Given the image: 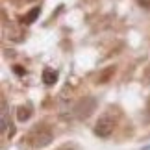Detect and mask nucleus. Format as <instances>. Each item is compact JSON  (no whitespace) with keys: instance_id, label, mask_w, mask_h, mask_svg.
<instances>
[{"instance_id":"1","label":"nucleus","mask_w":150,"mask_h":150,"mask_svg":"<svg viewBox=\"0 0 150 150\" xmlns=\"http://www.w3.org/2000/svg\"><path fill=\"white\" fill-rule=\"evenodd\" d=\"M26 143L35 150L37 148H45V146H48L52 143V132L45 124H39L26 135Z\"/></svg>"},{"instance_id":"2","label":"nucleus","mask_w":150,"mask_h":150,"mask_svg":"<svg viewBox=\"0 0 150 150\" xmlns=\"http://www.w3.org/2000/svg\"><path fill=\"white\" fill-rule=\"evenodd\" d=\"M95 109H96V98L95 96H83V98H80L76 104H74L72 113H74V117L78 120H83V119L91 117Z\"/></svg>"},{"instance_id":"3","label":"nucleus","mask_w":150,"mask_h":150,"mask_svg":"<svg viewBox=\"0 0 150 150\" xmlns=\"http://www.w3.org/2000/svg\"><path fill=\"white\" fill-rule=\"evenodd\" d=\"M113 130H115V119H111L109 115H102L95 126V134L98 137H109L113 134Z\"/></svg>"},{"instance_id":"4","label":"nucleus","mask_w":150,"mask_h":150,"mask_svg":"<svg viewBox=\"0 0 150 150\" xmlns=\"http://www.w3.org/2000/svg\"><path fill=\"white\" fill-rule=\"evenodd\" d=\"M39 15H41V8H39V6H35V8H32L24 17H22V22H24V24H32V22L37 21Z\"/></svg>"},{"instance_id":"5","label":"nucleus","mask_w":150,"mask_h":150,"mask_svg":"<svg viewBox=\"0 0 150 150\" xmlns=\"http://www.w3.org/2000/svg\"><path fill=\"white\" fill-rule=\"evenodd\" d=\"M113 72H115V67H108L106 71H102V72L96 74L95 83H106V82H109V80H111V76H113Z\"/></svg>"},{"instance_id":"6","label":"nucleus","mask_w":150,"mask_h":150,"mask_svg":"<svg viewBox=\"0 0 150 150\" xmlns=\"http://www.w3.org/2000/svg\"><path fill=\"white\" fill-rule=\"evenodd\" d=\"M43 82L47 85H54L57 82V72L52 71V69H45L43 71Z\"/></svg>"},{"instance_id":"7","label":"nucleus","mask_w":150,"mask_h":150,"mask_svg":"<svg viewBox=\"0 0 150 150\" xmlns=\"http://www.w3.org/2000/svg\"><path fill=\"white\" fill-rule=\"evenodd\" d=\"M32 117V109L28 106H21L19 109H17V119L21 120V122H24V120H28Z\"/></svg>"},{"instance_id":"8","label":"nucleus","mask_w":150,"mask_h":150,"mask_svg":"<svg viewBox=\"0 0 150 150\" xmlns=\"http://www.w3.org/2000/svg\"><path fill=\"white\" fill-rule=\"evenodd\" d=\"M137 4H139L141 8H145V9H150V0H137Z\"/></svg>"}]
</instances>
